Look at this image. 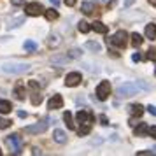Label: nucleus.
<instances>
[{
  "instance_id": "a878e982",
  "label": "nucleus",
  "mask_w": 156,
  "mask_h": 156,
  "mask_svg": "<svg viewBox=\"0 0 156 156\" xmlns=\"http://www.w3.org/2000/svg\"><path fill=\"white\" fill-rule=\"evenodd\" d=\"M14 93H16V98L18 100H25V88L23 86H16Z\"/></svg>"
},
{
  "instance_id": "e433bc0d",
  "label": "nucleus",
  "mask_w": 156,
  "mask_h": 156,
  "mask_svg": "<svg viewBox=\"0 0 156 156\" xmlns=\"http://www.w3.org/2000/svg\"><path fill=\"white\" fill-rule=\"evenodd\" d=\"M32 154H42V151H41V149H39V147H34V149H32Z\"/></svg>"
},
{
  "instance_id": "9d476101",
  "label": "nucleus",
  "mask_w": 156,
  "mask_h": 156,
  "mask_svg": "<svg viewBox=\"0 0 156 156\" xmlns=\"http://www.w3.org/2000/svg\"><path fill=\"white\" fill-rule=\"evenodd\" d=\"M62 105H63V98H62L60 95H53L51 100L48 102V107L53 109V111H55V109H62Z\"/></svg>"
},
{
  "instance_id": "6e6552de",
  "label": "nucleus",
  "mask_w": 156,
  "mask_h": 156,
  "mask_svg": "<svg viewBox=\"0 0 156 156\" xmlns=\"http://www.w3.org/2000/svg\"><path fill=\"white\" fill-rule=\"evenodd\" d=\"M25 12H27L28 16H41L44 12V7L41 5V4H37V2L27 4V5H25Z\"/></svg>"
},
{
  "instance_id": "4468645a",
  "label": "nucleus",
  "mask_w": 156,
  "mask_h": 156,
  "mask_svg": "<svg viewBox=\"0 0 156 156\" xmlns=\"http://www.w3.org/2000/svg\"><path fill=\"white\" fill-rule=\"evenodd\" d=\"M146 133H147V125H146V123L135 125V137H144Z\"/></svg>"
},
{
  "instance_id": "423d86ee",
  "label": "nucleus",
  "mask_w": 156,
  "mask_h": 156,
  "mask_svg": "<svg viewBox=\"0 0 156 156\" xmlns=\"http://www.w3.org/2000/svg\"><path fill=\"white\" fill-rule=\"evenodd\" d=\"M48 130V119L44 121H39L32 126H25V133L27 135H37V133H44Z\"/></svg>"
},
{
  "instance_id": "79ce46f5",
  "label": "nucleus",
  "mask_w": 156,
  "mask_h": 156,
  "mask_svg": "<svg viewBox=\"0 0 156 156\" xmlns=\"http://www.w3.org/2000/svg\"><path fill=\"white\" fill-rule=\"evenodd\" d=\"M18 116H20V118H27V112H25V111H18Z\"/></svg>"
},
{
  "instance_id": "f704fd0d",
  "label": "nucleus",
  "mask_w": 156,
  "mask_h": 156,
  "mask_svg": "<svg viewBox=\"0 0 156 156\" xmlns=\"http://www.w3.org/2000/svg\"><path fill=\"white\" fill-rule=\"evenodd\" d=\"M28 86H30V88H32V90H35V91H37V90H39V84H37L35 81H30V83H28Z\"/></svg>"
},
{
  "instance_id": "2f4dec72",
  "label": "nucleus",
  "mask_w": 156,
  "mask_h": 156,
  "mask_svg": "<svg viewBox=\"0 0 156 156\" xmlns=\"http://www.w3.org/2000/svg\"><path fill=\"white\" fill-rule=\"evenodd\" d=\"M147 58H149V60H153V62H156V49L151 48V49L147 51Z\"/></svg>"
},
{
  "instance_id": "49530a36",
  "label": "nucleus",
  "mask_w": 156,
  "mask_h": 156,
  "mask_svg": "<svg viewBox=\"0 0 156 156\" xmlns=\"http://www.w3.org/2000/svg\"><path fill=\"white\" fill-rule=\"evenodd\" d=\"M154 76H156V69H154Z\"/></svg>"
},
{
  "instance_id": "1a4fd4ad",
  "label": "nucleus",
  "mask_w": 156,
  "mask_h": 156,
  "mask_svg": "<svg viewBox=\"0 0 156 156\" xmlns=\"http://www.w3.org/2000/svg\"><path fill=\"white\" fill-rule=\"evenodd\" d=\"M79 83H81V74H79V72H70V74L65 77V84L70 86V88L77 86Z\"/></svg>"
},
{
  "instance_id": "a18cd8bd",
  "label": "nucleus",
  "mask_w": 156,
  "mask_h": 156,
  "mask_svg": "<svg viewBox=\"0 0 156 156\" xmlns=\"http://www.w3.org/2000/svg\"><path fill=\"white\" fill-rule=\"evenodd\" d=\"M153 154H156V147H154V149H153Z\"/></svg>"
},
{
  "instance_id": "c03bdc74",
  "label": "nucleus",
  "mask_w": 156,
  "mask_h": 156,
  "mask_svg": "<svg viewBox=\"0 0 156 156\" xmlns=\"http://www.w3.org/2000/svg\"><path fill=\"white\" fill-rule=\"evenodd\" d=\"M149 4H151V5H156V0H147Z\"/></svg>"
},
{
  "instance_id": "ddd939ff",
  "label": "nucleus",
  "mask_w": 156,
  "mask_h": 156,
  "mask_svg": "<svg viewBox=\"0 0 156 156\" xmlns=\"http://www.w3.org/2000/svg\"><path fill=\"white\" fill-rule=\"evenodd\" d=\"M70 62V56L67 55V56H60V55H56V56H51V63L55 65H63V63H69Z\"/></svg>"
},
{
  "instance_id": "f3484780",
  "label": "nucleus",
  "mask_w": 156,
  "mask_h": 156,
  "mask_svg": "<svg viewBox=\"0 0 156 156\" xmlns=\"http://www.w3.org/2000/svg\"><path fill=\"white\" fill-rule=\"evenodd\" d=\"M63 121H65V125H67V128H69V130H74V128H76L74 119H72V112H69V111H67V112L63 114Z\"/></svg>"
},
{
  "instance_id": "473e14b6",
  "label": "nucleus",
  "mask_w": 156,
  "mask_h": 156,
  "mask_svg": "<svg viewBox=\"0 0 156 156\" xmlns=\"http://www.w3.org/2000/svg\"><path fill=\"white\" fill-rule=\"evenodd\" d=\"M147 135H151L153 139H156V126H147Z\"/></svg>"
},
{
  "instance_id": "de8ad7c7",
  "label": "nucleus",
  "mask_w": 156,
  "mask_h": 156,
  "mask_svg": "<svg viewBox=\"0 0 156 156\" xmlns=\"http://www.w3.org/2000/svg\"><path fill=\"white\" fill-rule=\"evenodd\" d=\"M0 156H2V151H0Z\"/></svg>"
},
{
  "instance_id": "a19ab883",
  "label": "nucleus",
  "mask_w": 156,
  "mask_h": 156,
  "mask_svg": "<svg viewBox=\"0 0 156 156\" xmlns=\"http://www.w3.org/2000/svg\"><path fill=\"white\" fill-rule=\"evenodd\" d=\"M12 5H23V0H12Z\"/></svg>"
},
{
  "instance_id": "cd10ccee",
  "label": "nucleus",
  "mask_w": 156,
  "mask_h": 156,
  "mask_svg": "<svg viewBox=\"0 0 156 156\" xmlns=\"http://www.w3.org/2000/svg\"><path fill=\"white\" fill-rule=\"evenodd\" d=\"M41 102H42V95H41L39 91H35L34 95H32V104H34V105H39Z\"/></svg>"
},
{
  "instance_id": "39448f33",
  "label": "nucleus",
  "mask_w": 156,
  "mask_h": 156,
  "mask_svg": "<svg viewBox=\"0 0 156 156\" xmlns=\"http://www.w3.org/2000/svg\"><path fill=\"white\" fill-rule=\"evenodd\" d=\"M109 44H112V46H118V48H125L128 44V34L125 30H118L116 34H114L111 39H107Z\"/></svg>"
},
{
  "instance_id": "f03ea898",
  "label": "nucleus",
  "mask_w": 156,
  "mask_h": 156,
  "mask_svg": "<svg viewBox=\"0 0 156 156\" xmlns=\"http://www.w3.org/2000/svg\"><path fill=\"white\" fill-rule=\"evenodd\" d=\"M30 63H21V62H5L2 65V72L5 74H25L30 70Z\"/></svg>"
},
{
  "instance_id": "4be33fe9",
  "label": "nucleus",
  "mask_w": 156,
  "mask_h": 156,
  "mask_svg": "<svg viewBox=\"0 0 156 156\" xmlns=\"http://www.w3.org/2000/svg\"><path fill=\"white\" fill-rule=\"evenodd\" d=\"M86 48H88L90 51H95V53H100V49H102L100 44L95 42V41H88V42H86Z\"/></svg>"
},
{
  "instance_id": "dca6fc26",
  "label": "nucleus",
  "mask_w": 156,
  "mask_h": 156,
  "mask_svg": "<svg viewBox=\"0 0 156 156\" xmlns=\"http://www.w3.org/2000/svg\"><path fill=\"white\" fill-rule=\"evenodd\" d=\"M48 44H49L51 48H58V46L62 44V39H60V35H58V34H51Z\"/></svg>"
},
{
  "instance_id": "b1692460",
  "label": "nucleus",
  "mask_w": 156,
  "mask_h": 156,
  "mask_svg": "<svg viewBox=\"0 0 156 156\" xmlns=\"http://www.w3.org/2000/svg\"><path fill=\"white\" fill-rule=\"evenodd\" d=\"M93 4L91 2H84V4H83V5H81V11H83V12H84V14H91L93 12Z\"/></svg>"
},
{
  "instance_id": "412c9836",
  "label": "nucleus",
  "mask_w": 156,
  "mask_h": 156,
  "mask_svg": "<svg viewBox=\"0 0 156 156\" xmlns=\"http://www.w3.org/2000/svg\"><path fill=\"white\" fill-rule=\"evenodd\" d=\"M44 14H46V18H48L49 21L58 20V11L56 9H44Z\"/></svg>"
},
{
  "instance_id": "72a5a7b5",
  "label": "nucleus",
  "mask_w": 156,
  "mask_h": 156,
  "mask_svg": "<svg viewBox=\"0 0 156 156\" xmlns=\"http://www.w3.org/2000/svg\"><path fill=\"white\" fill-rule=\"evenodd\" d=\"M100 121H102V125H109V119H107L105 114H100Z\"/></svg>"
},
{
  "instance_id": "393cba45",
  "label": "nucleus",
  "mask_w": 156,
  "mask_h": 156,
  "mask_svg": "<svg viewBox=\"0 0 156 156\" xmlns=\"http://www.w3.org/2000/svg\"><path fill=\"white\" fill-rule=\"evenodd\" d=\"M77 28H79V32H83V34H88V32L91 30V27H90V23H86V21H79Z\"/></svg>"
},
{
  "instance_id": "20e7f679",
  "label": "nucleus",
  "mask_w": 156,
  "mask_h": 156,
  "mask_svg": "<svg viewBox=\"0 0 156 156\" xmlns=\"http://www.w3.org/2000/svg\"><path fill=\"white\" fill-rule=\"evenodd\" d=\"M5 142H7V146L11 147L12 154H21V151H23V140H21V137H20L18 133L9 135L7 139H5Z\"/></svg>"
},
{
  "instance_id": "bb28decb",
  "label": "nucleus",
  "mask_w": 156,
  "mask_h": 156,
  "mask_svg": "<svg viewBox=\"0 0 156 156\" xmlns=\"http://www.w3.org/2000/svg\"><path fill=\"white\" fill-rule=\"evenodd\" d=\"M25 23V18H16V20H12V21H9V28H14V27H20V25H23Z\"/></svg>"
},
{
  "instance_id": "37998d69",
  "label": "nucleus",
  "mask_w": 156,
  "mask_h": 156,
  "mask_svg": "<svg viewBox=\"0 0 156 156\" xmlns=\"http://www.w3.org/2000/svg\"><path fill=\"white\" fill-rule=\"evenodd\" d=\"M51 4H53L55 7H58V5H60V0H51Z\"/></svg>"
},
{
  "instance_id": "4c0bfd02",
  "label": "nucleus",
  "mask_w": 156,
  "mask_h": 156,
  "mask_svg": "<svg viewBox=\"0 0 156 156\" xmlns=\"http://www.w3.org/2000/svg\"><path fill=\"white\" fill-rule=\"evenodd\" d=\"M132 60H133V62H140V55H139V53H133Z\"/></svg>"
},
{
  "instance_id": "ea45409f",
  "label": "nucleus",
  "mask_w": 156,
  "mask_h": 156,
  "mask_svg": "<svg viewBox=\"0 0 156 156\" xmlns=\"http://www.w3.org/2000/svg\"><path fill=\"white\" fill-rule=\"evenodd\" d=\"M133 2H135V0H125V7H132V5H133Z\"/></svg>"
},
{
  "instance_id": "a211bd4d",
  "label": "nucleus",
  "mask_w": 156,
  "mask_h": 156,
  "mask_svg": "<svg viewBox=\"0 0 156 156\" xmlns=\"http://www.w3.org/2000/svg\"><path fill=\"white\" fill-rule=\"evenodd\" d=\"M91 28L95 30L97 34H107V27H105L102 21H95V23L91 25Z\"/></svg>"
},
{
  "instance_id": "c9c22d12",
  "label": "nucleus",
  "mask_w": 156,
  "mask_h": 156,
  "mask_svg": "<svg viewBox=\"0 0 156 156\" xmlns=\"http://www.w3.org/2000/svg\"><path fill=\"white\" fill-rule=\"evenodd\" d=\"M147 111L153 114V116H156V107H154V105H149V107H147Z\"/></svg>"
},
{
  "instance_id": "7ed1b4c3",
  "label": "nucleus",
  "mask_w": 156,
  "mask_h": 156,
  "mask_svg": "<svg viewBox=\"0 0 156 156\" xmlns=\"http://www.w3.org/2000/svg\"><path fill=\"white\" fill-rule=\"evenodd\" d=\"M139 93V88L135 83H125V84H121L118 90H116V95H118V98H128V97H133Z\"/></svg>"
},
{
  "instance_id": "f257e3e1",
  "label": "nucleus",
  "mask_w": 156,
  "mask_h": 156,
  "mask_svg": "<svg viewBox=\"0 0 156 156\" xmlns=\"http://www.w3.org/2000/svg\"><path fill=\"white\" fill-rule=\"evenodd\" d=\"M95 121V114L91 111H79L77 112V123H81V128L77 130L79 135H88L91 132V123Z\"/></svg>"
},
{
  "instance_id": "f8f14e48",
  "label": "nucleus",
  "mask_w": 156,
  "mask_h": 156,
  "mask_svg": "<svg viewBox=\"0 0 156 156\" xmlns=\"http://www.w3.org/2000/svg\"><path fill=\"white\" fill-rule=\"evenodd\" d=\"M53 139H55L58 144H65V142H67V133H65L63 130H55V132H53Z\"/></svg>"
},
{
  "instance_id": "9b49d317",
  "label": "nucleus",
  "mask_w": 156,
  "mask_h": 156,
  "mask_svg": "<svg viewBox=\"0 0 156 156\" xmlns=\"http://www.w3.org/2000/svg\"><path fill=\"white\" fill-rule=\"evenodd\" d=\"M128 112L132 114V116H137V118H140L142 114H144V107L140 104H133V105H128Z\"/></svg>"
},
{
  "instance_id": "aec40b11",
  "label": "nucleus",
  "mask_w": 156,
  "mask_h": 156,
  "mask_svg": "<svg viewBox=\"0 0 156 156\" xmlns=\"http://www.w3.org/2000/svg\"><path fill=\"white\" fill-rule=\"evenodd\" d=\"M146 37L147 39H154L156 37V25L154 23H149L147 27H146Z\"/></svg>"
},
{
  "instance_id": "0eeeda50",
  "label": "nucleus",
  "mask_w": 156,
  "mask_h": 156,
  "mask_svg": "<svg viewBox=\"0 0 156 156\" xmlns=\"http://www.w3.org/2000/svg\"><path fill=\"white\" fill-rule=\"evenodd\" d=\"M109 95H111V84H109V81H102L97 88V98L104 102L109 98Z\"/></svg>"
},
{
  "instance_id": "58836bf2",
  "label": "nucleus",
  "mask_w": 156,
  "mask_h": 156,
  "mask_svg": "<svg viewBox=\"0 0 156 156\" xmlns=\"http://www.w3.org/2000/svg\"><path fill=\"white\" fill-rule=\"evenodd\" d=\"M65 5H69V7L76 5V0H65Z\"/></svg>"
},
{
  "instance_id": "7c9ffc66",
  "label": "nucleus",
  "mask_w": 156,
  "mask_h": 156,
  "mask_svg": "<svg viewBox=\"0 0 156 156\" xmlns=\"http://www.w3.org/2000/svg\"><path fill=\"white\" fill-rule=\"evenodd\" d=\"M69 56H70V58H76V60H77V58L83 56V53H81V49H72Z\"/></svg>"
},
{
  "instance_id": "c85d7f7f",
  "label": "nucleus",
  "mask_w": 156,
  "mask_h": 156,
  "mask_svg": "<svg viewBox=\"0 0 156 156\" xmlns=\"http://www.w3.org/2000/svg\"><path fill=\"white\" fill-rule=\"evenodd\" d=\"M11 125H12L11 119H5V118H2V116H0V130H5V128H9Z\"/></svg>"
},
{
  "instance_id": "5701e85b",
  "label": "nucleus",
  "mask_w": 156,
  "mask_h": 156,
  "mask_svg": "<svg viewBox=\"0 0 156 156\" xmlns=\"http://www.w3.org/2000/svg\"><path fill=\"white\" fill-rule=\"evenodd\" d=\"M142 41H144V39H142L137 32H135V34H132V46H133V48H139V46L142 44Z\"/></svg>"
},
{
  "instance_id": "6ab92c4d",
  "label": "nucleus",
  "mask_w": 156,
  "mask_h": 156,
  "mask_svg": "<svg viewBox=\"0 0 156 156\" xmlns=\"http://www.w3.org/2000/svg\"><path fill=\"white\" fill-rule=\"evenodd\" d=\"M23 48H25V51H28V53H35V51L39 49L37 42H34V41H25Z\"/></svg>"
},
{
  "instance_id": "2eb2a0df",
  "label": "nucleus",
  "mask_w": 156,
  "mask_h": 156,
  "mask_svg": "<svg viewBox=\"0 0 156 156\" xmlns=\"http://www.w3.org/2000/svg\"><path fill=\"white\" fill-rule=\"evenodd\" d=\"M12 111V105L7 100H0V114H9Z\"/></svg>"
},
{
  "instance_id": "c756f323",
  "label": "nucleus",
  "mask_w": 156,
  "mask_h": 156,
  "mask_svg": "<svg viewBox=\"0 0 156 156\" xmlns=\"http://www.w3.org/2000/svg\"><path fill=\"white\" fill-rule=\"evenodd\" d=\"M135 84H137V88H140V90H144V91H149V90H151V86L146 84V83H142V81H137Z\"/></svg>"
}]
</instances>
